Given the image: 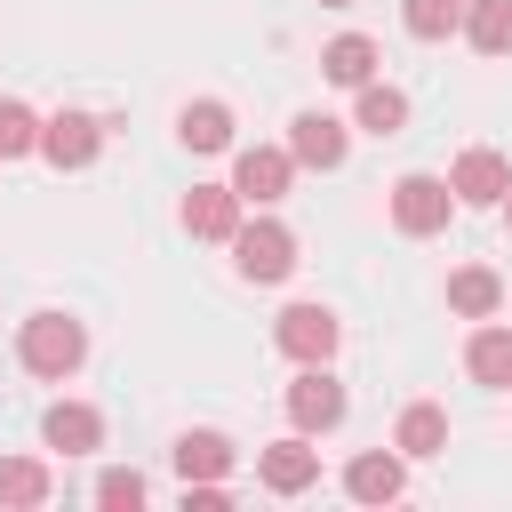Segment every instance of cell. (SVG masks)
Returning a JSON list of instances; mask_svg holds the SVG:
<instances>
[{
	"label": "cell",
	"instance_id": "cell-1",
	"mask_svg": "<svg viewBox=\"0 0 512 512\" xmlns=\"http://www.w3.org/2000/svg\"><path fill=\"white\" fill-rule=\"evenodd\" d=\"M16 360H24L40 384H64V376L88 360V328H80L72 312H32V320L16 328Z\"/></svg>",
	"mask_w": 512,
	"mask_h": 512
},
{
	"label": "cell",
	"instance_id": "cell-2",
	"mask_svg": "<svg viewBox=\"0 0 512 512\" xmlns=\"http://www.w3.org/2000/svg\"><path fill=\"white\" fill-rule=\"evenodd\" d=\"M384 208H392V224L408 232V240H432V232H448V216H456V192H448V176H400L392 192H384Z\"/></svg>",
	"mask_w": 512,
	"mask_h": 512
},
{
	"label": "cell",
	"instance_id": "cell-3",
	"mask_svg": "<svg viewBox=\"0 0 512 512\" xmlns=\"http://www.w3.org/2000/svg\"><path fill=\"white\" fill-rule=\"evenodd\" d=\"M224 248H232V272H240V280H264V288H272V280H288V272H296V232H288V224H272V216L240 224Z\"/></svg>",
	"mask_w": 512,
	"mask_h": 512
},
{
	"label": "cell",
	"instance_id": "cell-4",
	"mask_svg": "<svg viewBox=\"0 0 512 512\" xmlns=\"http://www.w3.org/2000/svg\"><path fill=\"white\" fill-rule=\"evenodd\" d=\"M344 384L328 376V360H296V384H288V424L296 432H336L344 424Z\"/></svg>",
	"mask_w": 512,
	"mask_h": 512
},
{
	"label": "cell",
	"instance_id": "cell-5",
	"mask_svg": "<svg viewBox=\"0 0 512 512\" xmlns=\"http://www.w3.org/2000/svg\"><path fill=\"white\" fill-rule=\"evenodd\" d=\"M288 184H296L288 144H248V152L232 160V192H240V208H272V200H288Z\"/></svg>",
	"mask_w": 512,
	"mask_h": 512
},
{
	"label": "cell",
	"instance_id": "cell-6",
	"mask_svg": "<svg viewBox=\"0 0 512 512\" xmlns=\"http://www.w3.org/2000/svg\"><path fill=\"white\" fill-rule=\"evenodd\" d=\"M272 344H280L288 360H336V344H344V320H336L328 304H288V312L272 320Z\"/></svg>",
	"mask_w": 512,
	"mask_h": 512
},
{
	"label": "cell",
	"instance_id": "cell-7",
	"mask_svg": "<svg viewBox=\"0 0 512 512\" xmlns=\"http://www.w3.org/2000/svg\"><path fill=\"white\" fill-rule=\"evenodd\" d=\"M96 152H104V120H96V112H72V104H64V112L40 120V160H48V168H88Z\"/></svg>",
	"mask_w": 512,
	"mask_h": 512
},
{
	"label": "cell",
	"instance_id": "cell-8",
	"mask_svg": "<svg viewBox=\"0 0 512 512\" xmlns=\"http://www.w3.org/2000/svg\"><path fill=\"white\" fill-rule=\"evenodd\" d=\"M504 184H512V160H504L496 144H464V152H456V168H448L456 208H496V200H504Z\"/></svg>",
	"mask_w": 512,
	"mask_h": 512
},
{
	"label": "cell",
	"instance_id": "cell-9",
	"mask_svg": "<svg viewBox=\"0 0 512 512\" xmlns=\"http://www.w3.org/2000/svg\"><path fill=\"white\" fill-rule=\"evenodd\" d=\"M256 480H264L272 496H304V488L320 480V448H312V432L264 440V448H256Z\"/></svg>",
	"mask_w": 512,
	"mask_h": 512
},
{
	"label": "cell",
	"instance_id": "cell-10",
	"mask_svg": "<svg viewBox=\"0 0 512 512\" xmlns=\"http://www.w3.org/2000/svg\"><path fill=\"white\" fill-rule=\"evenodd\" d=\"M344 152H352V128L344 120H328V112H296L288 120V160L296 168H320L328 176V168H344Z\"/></svg>",
	"mask_w": 512,
	"mask_h": 512
},
{
	"label": "cell",
	"instance_id": "cell-11",
	"mask_svg": "<svg viewBox=\"0 0 512 512\" xmlns=\"http://www.w3.org/2000/svg\"><path fill=\"white\" fill-rule=\"evenodd\" d=\"M344 496H352V504H392V496H408V456H400V448H360V456L344 464Z\"/></svg>",
	"mask_w": 512,
	"mask_h": 512
},
{
	"label": "cell",
	"instance_id": "cell-12",
	"mask_svg": "<svg viewBox=\"0 0 512 512\" xmlns=\"http://www.w3.org/2000/svg\"><path fill=\"white\" fill-rule=\"evenodd\" d=\"M40 440H48L56 456H96V448H104V416H96L88 400H48Z\"/></svg>",
	"mask_w": 512,
	"mask_h": 512
},
{
	"label": "cell",
	"instance_id": "cell-13",
	"mask_svg": "<svg viewBox=\"0 0 512 512\" xmlns=\"http://www.w3.org/2000/svg\"><path fill=\"white\" fill-rule=\"evenodd\" d=\"M184 232L192 240H232L240 232V192L232 184H192L184 192Z\"/></svg>",
	"mask_w": 512,
	"mask_h": 512
},
{
	"label": "cell",
	"instance_id": "cell-14",
	"mask_svg": "<svg viewBox=\"0 0 512 512\" xmlns=\"http://www.w3.org/2000/svg\"><path fill=\"white\" fill-rule=\"evenodd\" d=\"M392 448H400L408 464L440 456V448H448V408H440V400H408V408H400V424H392Z\"/></svg>",
	"mask_w": 512,
	"mask_h": 512
},
{
	"label": "cell",
	"instance_id": "cell-15",
	"mask_svg": "<svg viewBox=\"0 0 512 512\" xmlns=\"http://www.w3.org/2000/svg\"><path fill=\"white\" fill-rule=\"evenodd\" d=\"M376 40L368 32H336L328 48H320V80H336V88H360V80H376Z\"/></svg>",
	"mask_w": 512,
	"mask_h": 512
},
{
	"label": "cell",
	"instance_id": "cell-16",
	"mask_svg": "<svg viewBox=\"0 0 512 512\" xmlns=\"http://www.w3.org/2000/svg\"><path fill=\"white\" fill-rule=\"evenodd\" d=\"M464 368H472V384H488V392H512V328H472V344H464Z\"/></svg>",
	"mask_w": 512,
	"mask_h": 512
},
{
	"label": "cell",
	"instance_id": "cell-17",
	"mask_svg": "<svg viewBox=\"0 0 512 512\" xmlns=\"http://www.w3.org/2000/svg\"><path fill=\"white\" fill-rule=\"evenodd\" d=\"M352 96H360V104H352V128H368V136H400V128H408V96H400L392 80H360Z\"/></svg>",
	"mask_w": 512,
	"mask_h": 512
},
{
	"label": "cell",
	"instance_id": "cell-18",
	"mask_svg": "<svg viewBox=\"0 0 512 512\" xmlns=\"http://www.w3.org/2000/svg\"><path fill=\"white\" fill-rule=\"evenodd\" d=\"M176 136H184V152H232V104H216V96L184 104L176 112Z\"/></svg>",
	"mask_w": 512,
	"mask_h": 512
},
{
	"label": "cell",
	"instance_id": "cell-19",
	"mask_svg": "<svg viewBox=\"0 0 512 512\" xmlns=\"http://www.w3.org/2000/svg\"><path fill=\"white\" fill-rule=\"evenodd\" d=\"M504 304V280L488 272V264H456L448 272V312H464V320H488Z\"/></svg>",
	"mask_w": 512,
	"mask_h": 512
},
{
	"label": "cell",
	"instance_id": "cell-20",
	"mask_svg": "<svg viewBox=\"0 0 512 512\" xmlns=\"http://www.w3.org/2000/svg\"><path fill=\"white\" fill-rule=\"evenodd\" d=\"M232 464H240V448H232L224 432H184V440H176V472H184V480H224Z\"/></svg>",
	"mask_w": 512,
	"mask_h": 512
},
{
	"label": "cell",
	"instance_id": "cell-21",
	"mask_svg": "<svg viewBox=\"0 0 512 512\" xmlns=\"http://www.w3.org/2000/svg\"><path fill=\"white\" fill-rule=\"evenodd\" d=\"M480 56H512V0H464V24H456Z\"/></svg>",
	"mask_w": 512,
	"mask_h": 512
},
{
	"label": "cell",
	"instance_id": "cell-22",
	"mask_svg": "<svg viewBox=\"0 0 512 512\" xmlns=\"http://www.w3.org/2000/svg\"><path fill=\"white\" fill-rule=\"evenodd\" d=\"M48 464L40 456H0V504H16V512H32V504H48Z\"/></svg>",
	"mask_w": 512,
	"mask_h": 512
},
{
	"label": "cell",
	"instance_id": "cell-23",
	"mask_svg": "<svg viewBox=\"0 0 512 512\" xmlns=\"http://www.w3.org/2000/svg\"><path fill=\"white\" fill-rule=\"evenodd\" d=\"M400 24H408L416 40H448V32L464 24V0H400Z\"/></svg>",
	"mask_w": 512,
	"mask_h": 512
},
{
	"label": "cell",
	"instance_id": "cell-24",
	"mask_svg": "<svg viewBox=\"0 0 512 512\" xmlns=\"http://www.w3.org/2000/svg\"><path fill=\"white\" fill-rule=\"evenodd\" d=\"M16 152H40V112L0 96V160H16Z\"/></svg>",
	"mask_w": 512,
	"mask_h": 512
},
{
	"label": "cell",
	"instance_id": "cell-25",
	"mask_svg": "<svg viewBox=\"0 0 512 512\" xmlns=\"http://www.w3.org/2000/svg\"><path fill=\"white\" fill-rule=\"evenodd\" d=\"M152 488H144V472H128V464H112V472H96V504L104 512H136Z\"/></svg>",
	"mask_w": 512,
	"mask_h": 512
},
{
	"label": "cell",
	"instance_id": "cell-26",
	"mask_svg": "<svg viewBox=\"0 0 512 512\" xmlns=\"http://www.w3.org/2000/svg\"><path fill=\"white\" fill-rule=\"evenodd\" d=\"M496 208H504V232H512V184H504V200H496Z\"/></svg>",
	"mask_w": 512,
	"mask_h": 512
},
{
	"label": "cell",
	"instance_id": "cell-27",
	"mask_svg": "<svg viewBox=\"0 0 512 512\" xmlns=\"http://www.w3.org/2000/svg\"><path fill=\"white\" fill-rule=\"evenodd\" d=\"M320 8H352V0H320Z\"/></svg>",
	"mask_w": 512,
	"mask_h": 512
}]
</instances>
